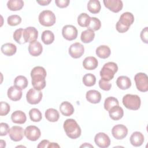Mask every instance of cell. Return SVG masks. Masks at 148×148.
Listing matches in <instances>:
<instances>
[{
    "label": "cell",
    "instance_id": "43",
    "mask_svg": "<svg viewBox=\"0 0 148 148\" xmlns=\"http://www.w3.org/2000/svg\"><path fill=\"white\" fill-rule=\"evenodd\" d=\"M10 130L9 126L7 123H1L0 124V135L5 136L9 133Z\"/></svg>",
    "mask_w": 148,
    "mask_h": 148
},
{
    "label": "cell",
    "instance_id": "13",
    "mask_svg": "<svg viewBox=\"0 0 148 148\" xmlns=\"http://www.w3.org/2000/svg\"><path fill=\"white\" fill-rule=\"evenodd\" d=\"M128 134L127 128L123 124L114 125L112 129V134L116 139L120 140L126 137Z\"/></svg>",
    "mask_w": 148,
    "mask_h": 148
},
{
    "label": "cell",
    "instance_id": "36",
    "mask_svg": "<svg viewBox=\"0 0 148 148\" xmlns=\"http://www.w3.org/2000/svg\"><path fill=\"white\" fill-rule=\"evenodd\" d=\"M30 119L34 122H39L42 119V115L40 111L37 108H32L29 112Z\"/></svg>",
    "mask_w": 148,
    "mask_h": 148
},
{
    "label": "cell",
    "instance_id": "20",
    "mask_svg": "<svg viewBox=\"0 0 148 148\" xmlns=\"http://www.w3.org/2000/svg\"><path fill=\"white\" fill-rule=\"evenodd\" d=\"M130 140L132 146L135 147H139L143 143L144 136L140 132L136 131L132 134L130 136Z\"/></svg>",
    "mask_w": 148,
    "mask_h": 148
},
{
    "label": "cell",
    "instance_id": "15",
    "mask_svg": "<svg viewBox=\"0 0 148 148\" xmlns=\"http://www.w3.org/2000/svg\"><path fill=\"white\" fill-rule=\"evenodd\" d=\"M38 36V30L33 27H28L24 29V38L25 43L35 41Z\"/></svg>",
    "mask_w": 148,
    "mask_h": 148
},
{
    "label": "cell",
    "instance_id": "7",
    "mask_svg": "<svg viewBox=\"0 0 148 148\" xmlns=\"http://www.w3.org/2000/svg\"><path fill=\"white\" fill-rule=\"evenodd\" d=\"M137 89L141 92H146L148 90V77L145 73H138L134 77Z\"/></svg>",
    "mask_w": 148,
    "mask_h": 148
},
{
    "label": "cell",
    "instance_id": "1",
    "mask_svg": "<svg viewBox=\"0 0 148 148\" xmlns=\"http://www.w3.org/2000/svg\"><path fill=\"white\" fill-rule=\"evenodd\" d=\"M46 75V71L43 67L37 66L32 69L31 72L32 85L35 89L41 90L45 87Z\"/></svg>",
    "mask_w": 148,
    "mask_h": 148
},
{
    "label": "cell",
    "instance_id": "21",
    "mask_svg": "<svg viewBox=\"0 0 148 148\" xmlns=\"http://www.w3.org/2000/svg\"><path fill=\"white\" fill-rule=\"evenodd\" d=\"M12 122L16 124H24L27 120V117L24 112L21 110H16L12 113L11 115Z\"/></svg>",
    "mask_w": 148,
    "mask_h": 148
},
{
    "label": "cell",
    "instance_id": "22",
    "mask_svg": "<svg viewBox=\"0 0 148 148\" xmlns=\"http://www.w3.org/2000/svg\"><path fill=\"white\" fill-rule=\"evenodd\" d=\"M110 117L113 120H119L121 119L124 115V111L121 107L116 106L111 108L109 111Z\"/></svg>",
    "mask_w": 148,
    "mask_h": 148
},
{
    "label": "cell",
    "instance_id": "24",
    "mask_svg": "<svg viewBox=\"0 0 148 148\" xmlns=\"http://www.w3.org/2000/svg\"><path fill=\"white\" fill-rule=\"evenodd\" d=\"M60 110L64 116H69L73 113L74 108L71 103L65 101L61 103L60 106Z\"/></svg>",
    "mask_w": 148,
    "mask_h": 148
},
{
    "label": "cell",
    "instance_id": "40",
    "mask_svg": "<svg viewBox=\"0 0 148 148\" xmlns=\"http://www.w3.org/2000/svg\"><path fill=\"white\" fill-rule=\"evenodd\" d=\"M8 24L10 26H16L20 24L21 22V18L17 14H13L9 16L7 19Z\"/></svg>",
    "mask_w": 148,
    "mask_h": 148
},
{
    "label": "cell",
    "instance_id": "12",
    "mask_svg": "<svg viewBox=\"0 0 148 148\" xmlns=\"http://www.w3.org/2000/svg\"><path fill=\"white\" fill-rule=\"evenodd\" d=\"M84 52V47L82 44L76 42L71 45L69 48V54L73 58H79Z\"/></svg>",
    "mask_w": 148,
    "mask_h": 148
},
{
    "label": "cell",
    "instance_id": "42",
    "mask_svg": "<svg viewBox=\"0 0 148 148\" xmlns=\"http://www.w3.org/2000/svg\"><path fill=\"white\" fill-rule=\"evenodd\" d=\"M99 86L103 90L109 91L111 88L112 84L108 81L101 79L99 81Z\"/></svg>",
    "mask_w": 148,
    "mask_h": 148
},
{
    "label": "cell",
    "instance_id": "37",
    "mask_svg": "<svg viewBox=\"0 0 148 148\" xmlns=\"http://www.w3.org/2000/svg\"><path fill=\"white\" fill-rule=\"evenodd\" d=\"M13 39L18 44L25 43L24 38V29L19 28L16 29L13 33Z\"/></svg>",
    "mask_w": 148,
    "mask_h": 148
},
{
    "label": "cell",
    "instance_id": "27",
    "mask_svg": "<svg viewBox=\"0 0 148 148\" xmlns=\"http://www.w3.org/2000/svg\"><path fill=\"white\" fill-rule=\"evenodd\" d=\"M111 54L110 48L106 45H101L98 46L96 49V54L101 58H108Z\"/></svg>",
    "mask_w": 148,
    "mask_h": 148
},
{
    "label": "cell",
    "instance_id": "39",
    "mask_svg": "<svg viewBox=\"0 0 148 148\" xmlns=\"http://www.w3.org/2000/svg\"><path fill=\"white\" fill-rule=\"evenodd\" d=\"M101 27V21L96 18V17H91L89 24L87 26V29H91L93 31H97L100 29Z\"/></svg>",
    "mask_w": 148,
    "mask_h": 148
},
{
    "label": "cell",
    "instance_id": "5",
    "mask_svg": "<svg viewBox=\"0 0 148 148\" xmlns=\"http://www.w3.org/2000/svg\"><path fill=\"white\" fill-rule=\"evenodd\" d=\"M124 106L130 110H136L139 109L141 104L140 97L137 95L126 94L123 98Z\"/></svg>",
    "mask_w": 148,
    "mask_h": 148
},
{
    "label": "cell",
    "instance_id": "10",
    "mask_svg": "<svg viewBox=\"0 0 148 148\" xmlns=\"http://www.w3.org/2000/svg\"><path fill=\"white\" fill-rule=\"evenodd\" d=\"M77 30L76 28L72 25H66L62 29L63 37L68 40H73L77 36Z\"/></svg>",
    "mask_w": 148,
    "mask_h": 148
},
{
    "label": "cell",
    "instance_id": "25",
    "mask_svg": "<svg viewBox=\"0 0 148 148\" xmlns=\"http://www.w3.org/2000/svg\"><path fill=\"white\" fill-rule=\"evenodd\" d=\"M116 84L120 89L127 90L131 86V82L128 77L121 76L117 79Z\"/></svg>",
    "mask_w": 148,
    "mask_h": 148
},
{
    "label": "cell",
    "instance_id": "34",
    "mask_svg": "<svg viewBox=\"0 0 148 148\" xmlns=\"http://www.w3.org/2000/svg\"><path fill=\"white\" fill-rule=\"evenodd\" d=\"M119 105V101L117 98L113 97H109L105 99L104 102V108L105 110L109 111L111 108Z\"/></svg>",
    "mask_w": 148,
    "mask_h": 148
},
{
    "label": "cell",
    "instance_id": "46",
    "mask_svg": "<svg viewBox=\"0 0 148 148\" xmlns=\"http://www.w3.org/2000/svg\"><path fill=\"white\" fill-rule=\"evenodd\" d=\"M50 144V142L48 140H42L39 145H38V148H42V147H48Z\"/></svg>",
    "mask_w": 148,
    "mask_h": 148
},
{
    "label": "cell",
    "instance_id": "35",
    "mask_svg": "<svg viewBox=\"0 0 148 148\" xmlns=\"http://www.w3.org/2000/svg\"><path fill=\"white\" fill-rule=\"evenodd\" d=\"M91 17L86 13H81L77 17V23L82 27H87Z\"/></svg>",
    "mask_w": 148,
    "mask_h": 148
},
{
    "label": "cell",
    "instance_id": "16",
    "mask_svg": "<svg viewBox=\"0 0 148 148\" xmlns=\"http://www.w3.org/2000/svg\"><path fill=\"white\" fill-rule=\"evenodd\" d=\"M103 3L105 6L114 13L120 12L123 7V2L120 0H104Z\"/></svg>",
    "mask_w": 148,
    "mask_h": 148
},
{
    "label": "cell",
    "instance_id": "30",
    "mask_svg": "<svg viewBox=\"0 0 148 148\" xmlns=\"http://www.w3.org/2000/svg\"><path fill=\"white\" fill-rule=\"evenodd\" d=\"M28 84V82L27 79L22 75L17 76L14 80V86L21 90L27 87Z\"/></svg>",
    "mask_w": 148,
    "mask_h": 148
},
{
    "label": "cell",
    "instance_id": "19",
    "mask_svg": "<svg viewBox=\"0 0 148 148\" xmlns=\"http://www.w3.org/2000/svg\"><path fill=\"white\" fill-rule=\"evenodd\" d=\"M86 98L91 103H98L101 99V94L97 90H90L86 92Z\"/></svg>",
    "mask_w": 148,
    "mask_h": 148
},
{
    "label": "cell",
    "instance_id": "3",
    "mask_svg": "<svg viewBox=\"0 0 148 148\" xmlns=\"http://www.w3.org/2000/svg\"><path fill=\"white\" fill-rule=\"evenodd\" d=\"M134 21V15L130 12H124L120 16L119 20L116 23V28L119 32L124 33L128 30Z\"/></svg>",
    "mask_w": 148,
    "mask_h": 148
},
{
    "label": "cell",
    "instance_id": "48",
    "mask_svg": "<svg viewBox=\"0 0 148 148\" xmlns=\"http://www.w3.org/2000/svg\"><path fill=\"white\" fill-rule=\"evenodd\" d=\"M48 147H60V146L57 143H50Z\"/></svg>",
    "mask_w": 148,
    "mask_h": 148
},
{
    "label": "cell",
    "instance_id": "8",
    "mask_svg": "<svg viewBox=\"0 0 148 148\" xmlns=\"http://www.w3.org/2000/svg\"><path fill=\"white\" fill-rule=\"evenodd\" d=\"M43 94L40 90L31 88L28 90L26 94V99L27 102L32 105L39 103L42 99Z\"/></svg>",
    "mask_w": 148,
    "mask_h": 148
},
{
    "label": "cell",
    "instance_id": "31",
    "mask_svg": "<svg viewBox=\"0 0 148 148\" xmlns=\"http://www.w3.org/2000/svg\"><path fill=\"white\" fill-rule=\"evenodd\" d=\"M24 6V2L22 0H10L7 3V7L12 11L21 10Z\"/></svg>",
    "mask_w": 148,
    "mask_h": 148
},
{
    "label": "cell",
    "instance_id": "2",
    "mask_svg": "<svg viewBox=\"0 0 148 148\" xmlns=\"http://www.w3.org/2000/svg\"><path fill=\"white\" fill-rule=\"evenodd\" d=\"M63 127L66 135L71 139H76L81 135V128L73 119H66L64 123Z\"/></svg>",
    "mask_w": 148,
    "mask_h": 148
},
{
    "label": "cell",
    "instance_id": "45",
    "mask_svg": "<svg viewBox=\"0 0 148 148\" xmlns=\"http://www.w3.org/2000/svg\"><path fill=\"white\" fill-rule=\"evenodd\" d=\"M70 1L69 0H56L55 3L56 5L60 8H66L69 4Z\"/></svg>",
    "mask_w": 148,
    "mask_h": 148
},
{
    "label": "cell",
    "instance_id": "17",
    "mask_svg": "<svg viewBox=\"0 0 148 148\" xmlns=\"http://www.w3.org/2000/svg\"><path fill=\"white\" fill-rule=\"evenodd\" d=\"M43 50V47L41 43L36 40L31 42L28 46L29 53L34 57L39 56Z\"/></svg>",
    "mask_w": 148,
    "mask_h": 148
},
{
    "label": "cell",
    "instance_id": "38",
    "mask_svg": "<svg viewBox=\"0 0 148 148\" xmlns=\"http://www.w3.org/2000/svg\"><path fill=\"white\" fill-rule=\"evenodd\" d=\"M96 77L92 73H87L83 77V84L87 87H91L95 84Z\"/></svg>",
    "mask_w": 148,
    "mask_h": 148
},
{
    "label": "cell",
    "instance_id": "49",
    "mask_svg": "<svg viewBox=\"0 0 148 148\" xmlns=\"http://www.w3.org/2000/svg\"><path fill=\"white\" fill-rule=\"evenodd\" d=\"M93 147V146L89 144V143H85L84 145H82L80 146V147Z\"/></svg>",
    "mask_w": 148,
    "mask_h": 148
},
{
    "label": "cell",
    "instance_id": "28",
    "mask_svg": "<svg viewBox=\"0 0 148 148\" xmlns=\"http://www.w3.org/2000/svg\"><path fill=\"white\" fill-rule=\"evenodd\" d=\"M45 117L49 121L56 122L59 119L60 114L56 109L49 108L45 112Z\"/></svg>",
    "mask_w": 148,
    "mask_h": 148
},
{
    "label": "cell",
    "instance_id": "6",
    "mask_svg": "<svg viewBox=\"0 0 148 148\" xmlns=\"http://www.w3.org/2000/svg\"><path fill=\"white\" fill-rule=\"evenodd\" d=\"M40 24L45 27H51L56 23V16L53 12L49 10L42 11L39 15Z\"/></svg>",
    "mask_w": 148,
    "mask_h": 148
},
{
    "label": "cell",
    "instance_id": "41",
    "mask_svg": "<svg viewBox=\"0 0 148 148\" xmlns=\"http://www.w3.org/2000/svg\"><path fill=\"white\" fill-rule=\"evenodd\" d=\"M10 109V105L5 102H1V109H0V115L1 116H6L8 114Z\"/></svg>",
    "mask_w": 148,
    "mask_h": 148
},
{
    "label": "cell",
    "instance_id": "44",
    "mask_svg": "<svg viewBox=\"0 0 148 148\" xmlns=\"http://www.w3.org/2000/svg\"><path fill=\"white\" fill-rule=\"evenodd\" d=\"M140 38L145 43H148V28L146 27L144 29H142V32H140Z\"/></svg>",
    "mask_w": 148,
    "mask_h": 148
},
{
    "label": "cell",
    "instance_id": "26",
    "mask_svg": "<svg viewBox=\"0 0 148 148\" xmlns=\"http://www.w3.org/2000/svg\"><path fill=\"white\" fill-rule=\"evenodd\" d=\"M2 53L7 56L14 55L17 51V47L15 45L11 43H6L1 46Z\"/></svg>",
    "mask_w": 148,
    "mask_h": 148
},
{
    "label": "cell",
    "instance_id": "9",
    "mask_svg": "<svg viewBox=\"0 0 148 148\" xmlns=\"http://www.w3.org/2000/svg\"><path fill=\"white\" fill-rule=\"evenodd\" d=\"M25 137L31 141L37 140L41 135L39 128L35 125H29L25 128L24 130Z\"/></svg>",
    "mask_w": 148,
    "mask_h": 148
},
{
    "label": "cell",
    "instance_id": "33",
    "mask_svg": "<svg viewBox=\"0 0 148 148\" xmlns=\"http://www.w3.org/2000/svg\"><path fill=\"white\" fill-rule=\"evenodd\" d=\"M41 39L45 45H50L54 40V35L51 31L45 30L42 34Z\"/></svg>",
    "mask_w": 148,
    "mask_h": 148
},
{
    "label": "cell",
    "instance_id": "23",
    "mask_svg": "<svg viewBox=\"0 0 148 148\" xmlns=\"http://www.w3.org/2000/svg\"><path fill=\"white\" fill-rule=\"evenodd\" d=\"M98 65V62L97 58L94 57H87L84 58L83 62V67L87 70L95 69Z\"/></svg>",
    "mask_w": 148,
    "mask_h": 148
},
{
    "label": "cell",
    "instance_id": "18",
    "mask_svg": "<svg viewBox=\"0 0 148 148\" xmlns=\"http://www.w3.org/2000/svg\"><path fill=\"white\" fill-rule=\"evenodd\" d=\"M8 98L13 101H19L22 97L21 90L14 86L10 87L7 92Z\"/></svg>",
    "mask_w": 148,
    "mask_h": 148
},
{
    "label": "cell",
    "instance_id": "4",
    "mask_svg": "<svg viewBox=\"0 0 148 148\" xmlns=\"http://www.w3.org/2000/svg\"><path fill=\"white\" fill-rule=\"evenodd\" d=\"M118 71L117 65L113 62H109L105 64L100 71L99 74L102 79L106 81L112 80L114 74Z\"/></svg>",
    "mask_w": 148,
    "mask_h": 148
},
{
    "label": "cell",
    "instance_id": "47",
    "mask_svg": "<svg viewBox=\"0 0 148 148\" xmlns=\"http://www.w3.org/2000/svg\"><path fill=\"white\" fill-rule=\"evenodd\" d=\"M51 0H42V1H36V2L39 5L42 6H45L49 5L51 2Z\"/></svg>",
    "mask_w": 148,
    "mask_h": 148
},
{
    "label": "cell",
    "instance_id": "32",
    "mask_svg": "<svg viewBox=\"0 0 148 148\" xmlns=\"http://www.w3.org/2000/svg\"><path fill=\"white\" fill-rule=\"evenodd\" d=\"M101 4L99 1L90 0L87 3V9L92 14H97L101 10Z\"/></svg>",
    "mask_w": 148,
    "mask_h": 148
},
{
    "label": "cell",
    "instance_id": "29",
    "mask_svg": "<svg viewBox=\"0 0 148 148\" xmlns=\"http://www.w3.org/2000/svg\"><path fill=\"white\" fill-rule=\"evenodd\" d=\"M95 37L94 31L91 29H86L81 34L80 39L84 43H88L92 42Z\"/></svg>",
    "mask_w": 148,
    "mask_h": 148
},
{
    "label": "cell",
    "instance_id": "11",
    "mask_svg": "<svg viewBox=\"0 0 148 148\" xmlns=\"http://www.w3.org/2000/svg\"><path fill=\"white\" fill-rule=\"evenodd\" d=\"M95 144L101 148H106L110 144V139L108 135L103 132L97 134L94 137Z\"/></svg>",
    "mask_w": 148,
    "mask_h": 148
},
{
    "label": "cell",
    "instance_id": "14",
    "mask_svg": "<svg viewBox=\"0 0 148 148\" xmlns=\"http://www.w3.org/2000/svg\"><path fill=\"white\" fill-rule=\"evenodd\" d=\"M24 135V130L20 126H13L9 130V135L10 138L14 141L18 142L22 140Z\"/></svg>",
    "mask_w": 148,
    "mask_h": 148
}]
</instances>
